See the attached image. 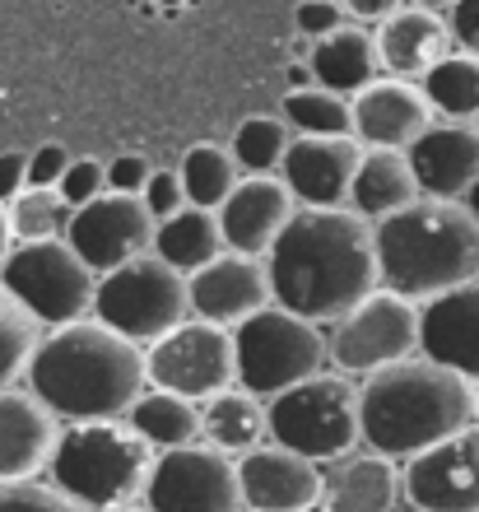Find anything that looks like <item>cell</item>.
Instances as JSON below:
<instances>
[{
    "label": "cell",
    "instance_id": "37",
    "mask_svg": "<svg viewBox=\"0 0 479 512\" xmlns=\"http://www.w3.org/2000/svg\"><path fill=\"white\" fill-rule=\"evenodd\" d=\"M56 191H61V201L75 210V205L94 201V196H103L107 182H103V163L98 159H70L66 173H61V182H56Z\"/></svg>",
    "mask_w": 479,
    "mask_h": 512
},
{
    "label": "cell",
    "instance_id": "26",
    "mask_svg": "<svg viewBox=\"0 0 479 512\" xmlns=\"http://www.w3.org/2000/svg\"><path fill=\"white\" fill-rule=\"evenodd\" d=\"M419 196L414 187V173H410V159L405 149H363L359 168H354V182H349V210L359 219H382L400 205H410Z\"/></svg>",
    "mask_w": 479,
    "mask_h": 512
},
{
    "label": "cell",
    "instance_id": "8",
    "mask_svg": "<svg viewBox=\"0 0 479 512\" xmlns=\"http://www.w3.org/2000/svg\"><path fill=\"white\" fill-rule=\"evenodd\" d=\"M89 317H98L103 326H112L117 336L135 340V345H149V340H159L163 331H173L177 322L191 317L187 275L159 261L154 252L131 256V261L98 275Z\"/></svg>",
    "mask_w": 479,
    "mask_h": 512
},
{
    "label": "cell",
    "instance_id": "12",
    "mask_svg": "<svg viewBox=\"0 0 479 512\" xmlns=\"http://www.w3.org/2000/svg\"><path fill=\"white\" fill-rule=\"evenodd\" d=\"M145 382L163 391H177L187 401H205L214 391L238 382L233 373V331L214 322L187 317L145 350Z\"/></svg>",
    "mask_w": 479,
    "mask_h": 512
},
{
    "label": "cell",
    "instance_id": "32",
    "mask_svg": "<svg viewBox=\"0 0 479 512\" xmlns=\"http://www.w3.org/2000/svg\"><path fill=\"white\" fill-rule=\"evenodd\" d=\"M14 243H38V238H66L70 205L61 201L56 187H24L14 201H5Z\"/></svg>",
    "mask_w": 479,
    "mask_h": 512
},
{
    "label": "cell",
    "instance_id": "23",
    "mask_svg": "<svg viewBox=\"0 0 479 512\" xmlns=\"http://www.w3.org/2000/svg\"><path fill=\"white\" fill-rule=\"evenodd\" d=\"M377 47V66L396 80H419L433 61L452 52V33H447V19L438 10H424V5H400L377 24L373 33Z\"/></svg>",
    "mask_w": 479,
    "mask_h": 512
},
{
    "label": "cell",
    "instance_id": "2",
    "mask_svg": "<svg viewBox=\"0 0 479 512\" xmlns=\"http://www.w3.org/2000/svg\"><path fill=\"white\" fill-rule=\"evenodd\" d=\"M28 391L56 419H121L145 391V345L117 336L98 317L47 326L24 368Z\"/></svg>",
    "mask_w": 479,
    "mask_h": 512
},
{
    "label": "cell",
    "instance_id": "41",
    "mask_svg": "<svg viewBox=\"0 0 479 512\" xmlns=\"http://www.w3.org/2000/svg\"><path fill=\"white\" fill-rule=\"evenodd\" d=\"M154 163L145 154H117L112 163H103V182L107 191H126V196H140V187L149 182Z\"/></svg>",
    "mask_w": 479,
    "mask_h": 512
},
{
    "label": "cell",
    "instance_id": "47",
    "mask_svg": "<svg viewBox=\"0 0 479 512\" xmlns=\"http://www.w3.org/2000/svg\"><path fill=\"white\" fill-rule=\"evenodd\" d=\"M461 205H466L470 215L479 219V177H475V182H470V191H466V196H461Z\"/></svg>",
    "mask_w": 479,
    "mask_h": 512
},
{
    "label": "cell",
    "instance_id": "18",
    "mask_svg": "<svg viewBox=\"0 0 479 512\" xmlns=\"http://www.w3.org/2000/svg\"><path fill=\"white\" fill-rule=\"evenodd\" d=\"M433 122L424 89L414 80H368L349 94V135L363 149H405L414 135Z\"/></svg>",
    "mask_w": 479,
    "mask_h": 512
},
{
    "label": "cell",
    "instance_id": "7",
    "mask_svg": "<svg viewBox=\"0 0 479 512\" xmlns=\"http://www.w3.org/2000/svg\"><path fill=\"white\" fill-rule=\"evenodd\" d=\"M326 368V336L317 322L293 317L280 303L256 308L233 326V373L238 387L270 401L275 391L312 378Z\"/></svg>",
    "mask_w": 479,
    "mask_h": 512
},
{
    "label": "cell",
    "instance_id": "38",
    "mask_svg": "<svg viewBox=\"0 0 479 512\" xmlns=\"http://www.w3.org/2000/svg\"><path fill=\"white\" fill-rule=\"evenodd\" d=\"M140 201H145V210H149V219H154V224H159V219H168V215H177V210L187 205L177 168H154V173H149V182L140 187Z\"/></svg>",
    "mask_w": 479,
    "mask_h": 512
},
{
    "label": "cell",
    "instance_id": "16",
    "mask_svg": "<svg viewBox=\"0 0 479 512\" xmlns=\"http://www.w3.org/2000/svg\"><path fill=\"white\" fill-rule=\"evenodd\" d=\"M363 159V145L354 135H293L280 159L284 187L298 205L335 210L349 201V182Z\"/></svg>",
    "mask_w": 479,
    "mask_h": 512
},
{
    "label": "cell",
    "instance_id": "45",
    "mask_svg": "<svg viewBox=\"0 0 479 512\" xmlns=\"http://www.w3.org/2000/svg\"><path fill=\"white\" fill-rule=\"evenodd\" d=\"M284 84H289V89H307V84H317V80H312L307 61H293V66L284 70Z\"/></svg>",
    "mask_w": 479,
    "mask_h": 512
},
{
    "label": "cell",
    "instance_id": "35",
    "mask_svg": "<svg viewBox=\"0 0 479 512\" xmlns=\"http://www.w3.org/2000/svg\"><path fill=\"white\" fill-rule=\"evenodd\" d=\"M284 126L298 135H349V98L321 84L284 94Z\"/></svg>",
    "mask_w": 479,
    "mask_h": 512
},
{
    "label": "cell",
    "instance_id": "4",
    "mask_svg": "<svg viewBox=\"0 0 479 512\" xmlns=\"http://www.w3.org/2000/svg\"><path fill=\"white\" fill-rule=\"evenodd\" d=\"M377 289L424 303L456 284L479 280V219L461 201L414 196L373 219Z\"/></svg>",
    "mask_w": 479,
    "mask_h": 512
},
{
    "label": "cell",
    "instance_id": "44",
    "mask_svg": "<svg viewBox=\"0 0 479 512\" xmlns=\"http://www.w3.org/2000/svg\"><path fill=\"white\" fill-rule=\"evenodd\" d=\"M345 5V14H354L359 24H382L391 10H400L405 0H340Z\"/></svg>",
    "mask_w": 479,
    "mask_h": 512
},
{
    "label": "cell",
    "instance_id": "51",
    "mask_svg": "<svg viewBox=\"0 0 479 512\" xmlns=\"http://www.w3.org/2000/svg\"><path fill=\"white\" fill-rule=\"evenodd\" d=\"M238 512H252V508H238Z\"/></svg>",
    "mask_w": 479,
    "mask_h": 512
},
{
    "label": "cell",
    "instance_id": "21",
    "mask_svg": "<svg viewBox=\"0 0 479 512\" xmlns=\"http://www.w3.org/2000/svg\"><path fill=\"white\" fill-rule=\"evenodd\" d=\"M419 354L461 373V378H479V280H466L447 289V294L424 298V308H419Z\"/></svg>",
    "mask_w": 479,
    "mask_h": 512
},
{
    "label": "cell",
    "instance_id": "49",
    "mask_svg": "<svg viewBox=\"0 0 479 512\" xmlns=\"http://www.w3.org/2000/svg\"><path fill=\"white\" fill-rule=\"evenodd\" d=\"M414 5H424V10H438V5H452V0H414Z\"/></svg>",
    "mask_w": 479,
    "mask_h": 512
},
{
    "label": "cell",
    "instance_id": "13",
    "mask_svg": "<svg viewBox=\"0 0 479 512\" xmlns=\"http://www.w3.org/2000/svg\"><path fill=\"white\" fill-rule=\"evenodd\" d=\"M66 243L94 275H103V270L149 252V243H154V219H149L140 196L103 191V196H94V201H84L70 210Z\"/></svg>",
    "mask_w": 479,
    "mask_h": 512
},
{
    "label": "cell",
    "instance_id": "24",
    "mask_svg": "<svg viewBox=\"0 0 479 512\" xmlns=\"http://www.w3.org/2000/svg\"><path fill=\"white\" fill-rule=\"evenodd\" d=\"M400 494V466L382 452H359L340 457L331 475H321V503L326 512H396Z\"/></svg>",
    "mask_w": 479,
    "mask_h": 512
},
{
    "label": "cell",
    "instance_id": "20",
    "mask_svg": "<svg viewBox=\"0 0 479 512\" xmlns=\"http://www.w3.org/2000/svg\"><path fill=\"white\" fill-rule=\"evenodd\" d=\"M293 210H298V201H293V191L284 187V177L256 173V177H238V187L224 196V205L214 210V219H219V233H224L228 252L266 256V247L275 243V233L289 224Z\"/></svg>",
    "mask_w": 479,
    "mask_h": 512
},
{
    "label": "cell",
    "instance_id": "52",
    "mask_svg": "<svg viewBox=\"0 0 479 512\" xmlns=\"http://www.w3.org/2000/svg\"><path fill=\"white\" fill-rule=\"evenodd\" d=\"M414 512H419V508H414Z\"/></svg>",
    "mask_w": 479,
    "mask_h": 512
},
{
    "label": "cell",
    "instance_id": "10",
    "mask_svg": "<svg viewBox=\"0 0 479 512\" xmlns=\"http://www.w3.org/2000/svg\"><path fill=\"white\" fill-rule=\"evenodd\" d=\"M331 326L335 331L326 336V364H335L345 378H368L377 368H391L419 350V308L386 289L359 298Z\"/></svg>",
    "mask_w": 479,
    "mask_h": 512
},
{
    "label": "cell",
    "instance_id": "39",
    "mask_svg": "<svg viewBox=\"0 0 479 512\" xmlns=\"http://www.w3.org/2000/svg\"><path fill=\"white\" fill-rule=\"evenodd\" d=\"M340 24H349V14L340 0H298V10H293V28H298V38L317 42L326 33H335Z\"/></svg>",
    "mask_w": 479,
    "mask_h": 512
},
{
    "label": "cell",
    "instance_id": "11",
    "mask_svg": "<svg viewBox=\"0 0 479 512\" xmlns=\"http://www.w3.org/2000/svg\"><path fill=\"white\" fill-rule=\"evenodd\" d=\"M149 512H238V461L210 443H187L154 452L145 475Z\"/></svg>",
    "mask_w": 479,
    "mask_h": 512
},
{
    "label": "cell",
    "instance_id": "6",
    "mask_svg": "<svg viewBox=\"0 0 479 512\" xmlns=\"http://www.w3.org/2000/svg\"><path fill=\"white\" fill-rule=\"evenodd\" d=\"M266 433L307 461H340L359 447V387L321 368L270 396Z\"/></svg>",
    "mask_w": 479,
    "mask_h": 512
},
{
    "label": "cell",
    "instance_id": "27",
    "mask_svg": "<svg viewBox=\"0 0 479 512\" xmlns=\"http://www.w3.org/2000/svg\"><path fill=\"white\" fill-rule=\"evenodd\" d=\"M261 438H266V401L242 391L238 382L200 401V443L233 457V452L261 447Z\"/></svg>",
    "mask_w": 479,
    "mask_h": 512
},
{
    "label": "cell",
    "instance_id": "33",
    "mask_svg": "<svg viewBox=\"0 0 479 512\" xmlns=\"http://www.w3.org/2000/svg\"><path fill=\"white\" fill-rule=\"evenodd\" d=\"M293 131L284 126V117H270V112H256V117H247V122L233 131V145H228V154H233V163H238L242 177H256V173H275L284 159V149H289Z\"/></svg>",
    "mask_w": 479,
    "mask_h": 512
},
{
    "label": "cell",
    "instance_id": "48",
    "mask_svg": "<svg viewBox=\"0 0 479 512\" xmlns=\"http://www.w3.org/2000/svg\"><path fill=\"white\" fill-rule=\"evenodd\" d=\"M107 512H149V508H145V503H135V499H131V503H117V508H107Z\"/></svg>",
    "mask_w": 479,
    "mask_h": 512
},
{
    "label": "cell",
    "instance_id": "29",
    "mask_svg": "<svg viewBox=\"0 0 479 512\" xmlns=\"http://www.w3.org/2000/svg\"><path fill=\"white\" fill-rule=\"evenodd\" d=\"M149 252L159 256V261H168L173 270H182V275H191V270L205 266L210 256L224 252L219 219H214V210L182 205L177 215H168V219L154 224V243H149Z\"/></svg>",
    "mask_w": 479,
    "mask_h": 512
},
{
    "label": "cell",
    "instance_id": "50",
    "mask_svg": "<svg viewBox=\"0 0 479 512\" xmlns=\"http://www.w3.org/2000/svg\"><path fill=\"white\" fill-rule=\"evenodd\" d=\"M475 415H479V378H475Z\"/></svg>",
    "mask_w": 479,
    "mask_h": 512
},
{
    "label": "cell",
    "instance_id": "14",
    "mask_svg": "<svg viewBox=\"0 0 479 512\" xmlns=\"http://www.w3.org/2000/svg\"><path fill=\"white\" fill-rule=\"evenodd\" d=\"M400 485L419 512H479V424L405 457Z\"/></svg>",
    "mask_w": 479,
    "mask_h": 512
},
{
    "label": "cell",
    "instance_id": "36",
    "mask_svg": "<svg viewBox=\"0 0 479 512\" xmlns=\"http://www.w3.org/2000/svg\"><path fill=\"white\" fill-rule=\"evenodd\" d=\"M0 512H94V508H84V503H75L56 485H42V480H14V485H0Z\"/></svg>",
    "mask_w": 479,
    "mask_h": 512
},
{
    "label": "cell",
    "instance_id": "42",
    "mask_svg": "<svg viewBox=\"0 0 479 512\" xmlns=\"http://www.w3.org/2000/svg\"><path fill=\"white\" fill-rule=\"evenodd\" d=\"M447 33L466 56L479 61V0H452V19H447Z\"/></svg>",
    "mask_w": 479,
    "mask_h": 512
},
{
    "label": "cell",
    "instance_id": "1",
    "mask_svg": "<svg viewBox=\"0 0 479 512\" xmlns=\"http://www.w3.org/2000/svg\"><path fill=\"white\" fill-rule=\"evenodd\" d=\"M261 261H266L270 303L317 326L340 322L359 298L377 289L373 224L359 219L349 205L293 210Z\"/></svg>",
    "mask_w": 479,
    "mask_h": 512
},
{
    "label": "cell",
    "instance_id": "43",
    "mask_svg": "<svg viewBox=\"0 0 479 512\" xmlns=\"http://www.w3.org/2000/svg\"><path fill=\"white\" fill-rule=\"evenodd\" d=\"M24 191V154H0V205Z\"/></svg>",
    "mask_w": 479,
    "mask_h": 512
},
{
    "label": "cell",
    "instance_id": "34",
    "mask_svg": "<svg viewBox=\"0 0 479 512\" xmlns=\"http://www.w3.org/2000/svg\"><path fill=\"white\" fill-rule=\"evenodd\" d=\"M38 340H42L38 317L0 284V387H14V382L24 378Z\"/></svg>",
    "mask_w": 479,
    "mask_h": 512
},
{
    "label": "cell",
    "instance_id": "5",
    "mask_svg": "<svg viewBox=\"0 0 479 512\" xmlns=\"http://www.w3.org/2000/svg\"><path fill=\"white\" fill-rule=\"evenodd\" d=\"M154 447L126 424V419H80L56 433L52 447V485L75 503L107 512L117 503H131L145 489Z\"/></svg>",
    "mask_w": 479,
    "mask_h": 512
},
{
    "label": "cell",
    "instance_id": "28",
    "mask_svg": "<svg viewBox=\"0 0 479 512\" xmlns=\"http://www.w3.org/2000/svg\"><path fill=\"white\" fill-rule=\"evenodd\" d=\"M121 419H126L154 452L200 443V401H187V396H177V391H163V387L140 391V396L126 405Z\"/></svg>",
    "mask_w": 479,
    "mask_h": 512
},
{
    "label": "cell",
    "instance_id": "25",
    "mask_svg": "<svg viewBox=\"0 0 479 512\" xmlns=\"http://www.w3.org/2000/svg\"><path fill=\"white\" fill-rule=\"evenodd\" d=\"M307 70L321 89L331 94H359L368 80H377V47H373V33H363L359 24H340L335 33L312 42L307 52Z\"/></svg>",
    "mask_w": 479,
    "mask_h": 512
},
{
    "label": "cell",
    "instance_id": "3",
    "mask_svg": "<svg viewBox=\"0 0 479 512\" xmlns=\"http://www.w3.org/2000/svg\"><path fill=\"white\" fill-rule=\"evenodd\" d=\"M475 378H461L433 359H400L368 373L359 391V443L391 461H405L424 447L475 424Z\"/></svg>",
    "mask_w": 479,
    "mask_h": 512
},
{
    "label": "cell",
    "instance_id": "15",
    "mask_svg": "<svg viewBox=\"0 0 479 512\" xmlns=\"http://www.w3.org/2000/svg\"><path fill=\"white\" fill-rule=\"evenodd\" d=\"M270 303V284H266V261L261 256H242V252H219L205 266H196L187 275V308L191 317L214 326H233L242 317H252L256 308Z\"/></svg>",
    "mask_w": 479,
    "mask_h": 512
},
{
    "label": "cell",
    "instance_id": "17",
    "mask_svg": "<svg viewBox=\"0 0 479 512\" xmlns=\"http://www.w3.org/2000/svg\"><path fill=\"white\" fill-rule=\"evenodd\" d=\"M242 508L252 512H312L321 503V461H307L270 443L238 457Z\"/></svg>",
    "mask_w": 479,
    "mask_h": 512
},
{
    "label": "cell",
    "instance_id": "9",
    "mask_svg": "<svg viewBox=\"0 0 479 512\" xmlns=\"http://www.w3.org/2000/svg\"><path fill=\"white\" fill-rule=\"evenodd\" d=\"M0 284L38 317V326H66L89 317L98 275L70 252L66 238H38V243H14L5 252Z\"/></svg>",
    "mask_w": 479,
    "mask_h": 512
},
{
    "label": "cell",
    "instance_id": "40",
    "mask_svg": "<svg viewBox=\"0 0 479 512\" xmlns=\"http://www.w3.org/2000/svg\"><path fill=\"white\" fill-rule=\"evenodd\" d=\"M70 163V149L66 145H38L33 154H24V187H56L61 173H66Z\"/></svg>",
    "mask_w": 479,
    "mask_h": 512
},
{
    "label": "cell",
    "instance_id": "22",
    "mask_svg": "<svg viewBox=\"0 0 479 512\" xmlns=\"http://www.w3.org/2000/svg\"><path fill=\"white\" fill-rule=\"evenodd\" d=\"M61 419L19 387H0V485L38 480L52 461Z\"/></svg>",
    "mask_w": 479,
    "mask_h": 512
},
{
    "label": "cell",
    "instance_id": "46",
    "mask_svg": "<svg viewBox=\"0 0 479 512\" xmlns=\"http://www.w3.org/2000/svg\"><path fill=\"white\" fill-rule=\"evenodd\" d=\"M14 247V238H10V219H5V205H0V261H5V252Z\"/></svg>",
    "mask_w": 479,
    "mask_h": 512
},
{
    "label": "cell",
    "instance_id": "30",
    "mask_svg": "<svg viewBox=\"0 0 479 512\" xmlns=\"http://www.w3.org/2000/svg\"><path fill=\"white\" fill-rule=\"evenodd\" d=\"M419 89H424L428 108L452 117V122H466L479 117V61L466 52H447L442 61L419 75Z\"/></svg>",
    "mask_w": 479,
    "mask_h": 512
},
{
    "label": "cell",
    "instance_id": "19",
    "mask_svg": "<svg viewBox=\"0 0 479 512\" xmlns=\"http://www.w3.org/2000/svg\"><path fill=\"white\" fill-rule=\"evenodd\" d=\"M419 196L461 201L479 177V131L470 122H428L405 145Z\"/></svg>",
    "mask_w": 479,
    "mask_h": 512
},
{
    "label": "cell",
    "instance_id": "31",
    "mask_svg": "<svg viewBox=\"0 0 479 512\" xmlns=\"http://www.w3.org/2000/svg\"><path fill=\"white\" fill-rule=\"evenodd\" d=\"M177 177H182V196H187V205H200V210H219L228 191L238 187L242 173H238V163H233V154H228V145L200 140V145H191L187 154H182V168H177Z\"/></svg>",
    "mask_w": 479,
    "mask_h": 512
}]
</instances>
